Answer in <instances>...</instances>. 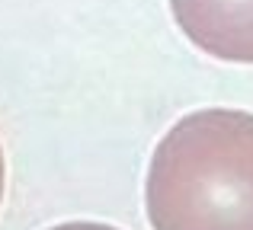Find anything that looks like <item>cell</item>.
I'll use <instances>...</instances> for the list:
<instances>
[{"mask_svg":"<svg viewBox=\"0 0 253 230\" xmlns=\"http://www.w3.org/2000/svg\"><path fill=\"white\" fill-rule=\"evenodd\" d=\"M186 38L209 58L253 64V0H167Z\"/></svg>","mask_w":253,"mask_h":230,"instance_id":"2","label":"cell"},{"mask_svg":"<svg viewBox=\"0 0 253 230\" xmlns=\"http://www.w3.org/2000/svg\"><path fill=\"white\" fill-rule=\"evenodd\" d=\"M45 230H122L116 224H106V221H61V224H51Z\"/></svg>","mask_w":253,"mask_h":230,"instance_id":"3","label":"cell"},{"mask_svg":"<svg viewBox=\"0 0 253 230\" xmlns=\"http://www.w3.org/2000/svg\"><path fill=\"white\" fill-rule=\"evenodd\" d=\"M144 214L151 230H253V112L176 118L148 160Z\"/></svg>","mask_w":253,"mask_h":230,"instance_id":"1","label":"cell"},{"mask_svg":"<svg viewBox=\"0 0 253 230\" xmlns=\"http://www.w3.org/2000/svg\"><path fill=\"white\" fill-rule=\"evenodd\" d=\"M6 195V157H3V144H0V205Z\"/></svg>","mask_w":253,"mask_h":230,"instance_id":"4","label":"cell"}]
</instances>
